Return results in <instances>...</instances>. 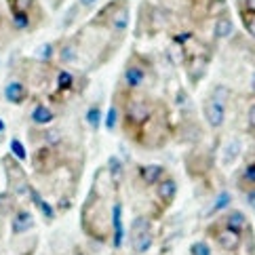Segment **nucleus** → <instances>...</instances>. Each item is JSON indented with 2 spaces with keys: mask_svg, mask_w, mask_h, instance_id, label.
<instances>
[{
  "mask_svg": "<svg viewBox=\"0 0 255 255\" xmlns=\"http://www.w3.org/2000/svg\"><path fill=\"white\" fill-rule=\"evenodd\" d=\"M78 85V78L74 76V72H70L68 68H59L57 74H55V89L57 93L61 95H68V93H74Z\"/></svg>",
  "mask_w": 255,
  "mask_h": 255,
  "instance_id": "nucleus-15",
  "label": "nucleus"
},
{
  "mask_svg": "<svg viewBox=\"0 0 255 255\" xmlns=\"http://www.w3.org/2000/svg\"><path fill=\"white\" fill-rule=\"evenodd\" d=\"M131 23V2L129 0H110L102 11H99L93 19L89 21V25L99 30H106L110 34H118L123 38L129 30Z\"/></svg>",
  "mask_w": 255,
  "mask_h": 255,
  "instance_id": "nucleus-3",
  "label": "nucleus"
},
{
  "mask_svg": "<svg viewBox=\"0 0 255 255\" xmlns=\"http://www.w3.org/2000/svg\"><path fill=\"white\" fill-rule=\"evenodd\" d=\"M8 145H11V152H8V154H11L13 158H17L19 162L28 160V150H25V145H23V141L19 137H13Z\"/></svg>",
  "mask_w": 255,
  "mask_h": 255,
  "instance_id": "nucleus-30",
  "label": "nucleus"
},
{
  "mask_svg": "<svg viewBox=\"0 0 255 255\" xmlns=\"http://www.w3.org/2000/svg\"><path fill=\"white\" fill-rule=\"evenodd\" d=\"M211 236L215 239L217 247H220L222 251H226V253H236L241 249V245H243V234L234 232V230H230V228H226V226L213 228Z\"/></svg>",
  "mask_w": 255,
  "mask_h": 255,
  "instance_id": "nucleus-9",
  "label": "nucleus"
},
{
  "mask_svg": "<svg viewBox=\"0 0 255 255\" xmlns=\"http://www.w3.org/2000/svg\"><path fill=\"white\" fill-rule=\"evenodd\" d=\"M28 198L32 200V205L38 209V211L42 213V217H44V222H53L55 220V209H53L51 205H49V200H44L42 198V194L36 190L34 186L30 188V192H28Z\"/></svg>",
  "mask_w": 255,
  "mask_h": 255,
  "instance_id": "nucleus-18",
  "label": "nucleus"
},
{
  "mask_svg": "<svg viewBox=\"0 0 255 255\" xmlns=\"http://www.w3.org/2000/svg\"><path fill=\"white\" fill-rule=\"evenodd\" d=\"M239 188L243 190V192L255 188V158H249L243 165V169L239 173Z\"/></svg>",
  "mask_w": 255,
  "mask_h": 255,
  "instance_id": "nucleus-21",
  "label": "nucleus"
},
{
  "mask_svg": "<svg viewBox=\"0 0 255 255\" xmlns=\"http://www.w3.org/2000/svg\"><path fill=\"white\" fill-rule=\"evenodd\" d=\"M150 230H152L150 217L137 215V217H135V220L131 222V232H129V236H131V241H135L137 236H141V234H145V232H150Z\"/></svg>",
  "mask_w": 255,
  "mask_h": 255,
  "instance_id": "nucleus-24",
  "label": "nucleus"
},
{
  "mask_svg": "<svg viewBox=\"0 0 255 255\" xmlns=\"http://www.w3.org/2000/svg\"><path fill=\"white\" fill-rule=\"evenodd\" d=\"M249 91H251V95L255 97V70L251 72V78H249Z\"/></svg>",
  "mask_w": 255,
  "mask_h": 255,
  "instance_id": "nucleus-40",
  "label": "nucleus"
},
{
  "mask_svg": "<svg viewBox=\"0 0 255 255\" xmlns=\"http://www.w3.org/2000/svg\"><path fill=\"white\" fill-rule=\"evenodd\" d=\"M241 154H243L241 139L230 137V139L224 143V150H222V162H224V167H232L234 162L241 158Z\"/></svg>",
  "mask_w": 255,
  "mask_h": 255,
  "instance_id": "nucleus-17",
  "label": "nucleus"
},
{
  "mask_svg": "<svg viewBox=\"0 0 255 255\" xmlns=\"http://www.w3.org/2000/svg\"><path fill=\"white\" fill-rule=\"evenodd\" d=\"M152 243H154L152 230H150V232H145V234H141V236H137V239H135V241H131L133 249H135V253H137V255H141V253H145V251H150Z\"/></svg>",
  "mask_w": 255,
  "mask_h": 255,
  "instance_id": "nucleus-28",
  "label": "nucleus"
},
{
  "mask_svg": "<svg viewBox=\"0 0 255 255\" xmlns=\"http://www.w3.org/2000/svg\"><path fill=\"white\" fill-rule=\"evenodd\" d=\"M80 226L91 239L99 243H106L112 236V213L108 211L104 192L97 194L95 188L89 192L80 211Z\"/></svg>",
  "mask_w": 255,
  "mask_h": 255,
  "instance_id": "nucleus-1",
  "label": "nucleus"
},
{
  "mask_svg": "<svg viewBox=\"0 0 255 255\" xmlns=\"http://www.w3.org/2000/svg\"><path fill=\"white\" fill-rule=\"evenodd\" d=\"M150 74H154L152 61L145 55H141V53H133L123 68L121 83L127 93H139V91L150 83Z\"/></svg>",
  "mask_w": 255,
  "mask_h": 255,
  "instance_id": "nucleus-4",
  "label": "nucleus"
},
{
  "mask_svg": "<svg viewBox=\"0 0 255 255\" xmlns=\"http://www.w3.org/2000/svg\"><path fill=\"white\" fill-rule=\"evenodd\" d=\"M190 253H192V255H211V247H209L207 243L198 241V243H194V245H192V249H190Z\"/></svg>",
  "mask_w": 255,
  "mask_h": 255,
  "instance_id": "nucleus-35",
  "label": "nucleus"
},
{
  "mask_svg": "<svg viewBox=\"0 0 255 255\" xmlns=\"http://www.w3.org/2000/svg\"><path fill=\"white\" fill-rule=\"evenodd\" d=\"M234 34V19L232 15H222L213 19V38L215 40H228Z\"/></svg>",
  "mask_w": 255,
  "mask_h": 255,
  "instance_id": "nucleus-16",
  "label": "nucleus"
},
{
  "mask_svg": "<svg viewBox=\"0 0 255 255\" xmlns=\"http://www.w3.org/2000/svg\"><path fill=\"white\" fill-rule=\"evenodd\" d=\"M32 228H34V215H32V211L17 207L13 211V215H11V232L15 236H21L25 232H30Z\"/></svg>",
  "mask_w": 255,
  "mask_h": 255,
  "instance_id": "nucleus-12",
  "label": "nucleus"
},
{
  "mask_svg": "<svg viewBox=\"0 0 255 255\" xmlns=\"http://www.w3.org/2000/svg\"><path fill=\"white\" fill-rule=\"evenodd\" d=\"M239 19H241V23H243V30L255 40V13L239 11Z\"/></svg>",
  "mask_w": 255,
  "mask_h": 255,
  "instance_id": "nucleus-33",
  "label": "nucleus"
},
{
  "mask_svg": "<svg viewBox=\"0 0 255 255\" xmlns=\"http://www.w3.org/2000/svg\"><path fill=\"white\" fill-rule=\"evenodd\" d=\"M0 230H2V215H0Z\"/></svg>",
  "mask_w": 255,
  "mask_h": 255,
  "instance_id": "nucleus-42",
  "label": "nucleus"
},
{
  "mask_svg": "<svg viewBox=\"0 0 255 255\" xmlns=\"http://www.w3.org/2000/svg\"><path fill=\"white\" fill-rule=\"evenodd\" d=\"M118 125H121V106H118V102L114 99L112 106L108 108V112H106V129H108V133H116Z\"/></svg>",
  "mask_w": 255,
  "mask_h": 255,
  "instance_id": "nucleus-25",
  "label": "nucleus"
},
{
  "mask_svg": "<svg viewBox=\"0 0 255 255\" xmlns=\"http://www.w3.org/2000/svg\"><path fill=\"white\" fill-rule=\"evenodd\" d=\"M57 61L63 68H80V61H83V42H80V34L68 36V38H63L59 42Z\"/></svg>",
  "mask_w": 255,
  "mask_h": 255,
  "instance_id": "nucleus-7",
  "label": "nucleus"
},
{
  "mask_svg": "<svg viewBox=\"0 0 255 255\" xmlns=\"http://www.w3.org/2000/svg\"><path fill=\"white\" fill-rule=\"evenodd\" d=\"M245 194H247V203L251 205V209H253V211H255V188L247 190V192H245Z\"/></svg>",
  "mask_w": 255,
  "mask_h": 255,
  "instance_id": "nucleus-39",
  "label": "nucleus"
},
{
  "mask_svg": "<svg viewBox=\"0 0 255 255\" xmlns=\"http://www.w3.org/2000/svg\"><path fill=\"white\" fill-rule=\"evenodd\" d=\"M209 97H213L215 102H220V104H224L228 108V104H230V99H232V89L228 85H217V87H213V91H211V95Z\"/></svg>",
  "mask_w": 255,
  "mask_h": 255,
  "instance_id": "nucleus-29",
  "label": "nucleus"
},
{
  "mask_svg": "<svg viewBox=\"0 0 255 255\" xmlns=\"http://www.w3.org/2000/svg\"><path fill=\"white\" fill-rule=\"evenodd\" d=\"M85 121L87 125L91 127V131H99V127H102V121H104V110H102V104L95 102L87 108L85 112Z\"/></svg>",
  "mask_w": 255,
  "mask_h": 255,
  "instance_id": "nucleus-22",
  "label": "nucleus"
},
{
  "mask_svg": "<svg viewBox=\"0 0 255 255\" xmlns=\"http://www.w3.org/2000/svg\"><path fill=\"white\" fill-rule=\"evenodd\" d=\"M224 226L230 228V230L243 234L245 230H249V220L247 215H245L243 211H239V209H234V211H228V215L224 217Z\"/></svg>",
  "mask_w": 255,
  "mask_h": 255,
  "instance_id": "nucleus-19",
  "label": "nucleus"
},
{
  "mask_svg": "<svg viewBox=\"0 0 255 255\" xmlns=\"http://www.w3.org/2000/svg\"><path fill=\"white\" fill-rule=\"evenodd\" d=\"M135 173H137V179L141 184L150 188V186H156L158 181L167 175V169L158 165V162H150V165H137Z\"/></svg>",
  "mask_w": 255,
  "mask_h": 255,
  "instance_id": "nucleus-11",
  "label": "nucleus"
},
{
  "mask_svg": "<svg viewBox=\"0 0 255 255\" xmlns=\"http://www.w3.org/2000/svg\"><path fill=\"white\" fill-rule=\"evenodd\" d=\"M226 114H228V108L220 102H215L213 97H205L203 102V118L205 123L211 127V129H222L224 123H226Z\"/></svg>",
  "mask_w": 255,
  "mask_h": 255,
  "instance_id": "nucleus-8",
  "label": "nucleus"
},
{
  "mask_svg": "<svg viewBox=\"0 0 255 255\" xmlns=\"http://www.w3.org/2000/svg\"><path fill=\"white\" fill-rule=\"evenodd\" d=\"M236 8H239V11L255 13V0H236Z\"/></svg>",
  "mask_w": 255,
  "mask_h": 255,
  "instance_id": "nucleus-37",
  "label": "nucleus"
},
{
  "mask_svg": "<svg viewBox=\"0 0 255 255\" xmlns=\"http://www.w3.org/2000/svg\"><path fill=\"white\" fill-rule=\"evenodd\" d=\"M154 188H156V198L162 207H169L177 196V181L171 175H165Z\"/></svg>",
  "mask_w": 255,
  "mask_h": 255,
  "instance_id": "nucleus-13",
  "label": "nucleus"
},
{
  "mask_svg": "<svg viewBox=\"0 0 255 255\" xmlns=\"http://www.w3.org/2000/svg\"><path fill=\"white\" fill-rule=\"evenodd\" d=\"M230 200H232L230 192H222L220 196L215 198V203H213V211H222V209H226L228 205H230Z\"/></svg>",
  "mask_w": 255,
  "mask_h": 255,
  "instance_id": "nucleus-34",
  "label": "nucleus"
},
{
  "mask_svg": "<svg viewBox=\"0 0 255 255\" xmlns=\"http://www.w3.org/2000/svg\"><path fill=\"white\" fill-rule=\"evenodd\" d=\"M2 97L11 106H23L30 99V89L21 80H8L2 89Z\"/></svg>",
  "mask_w": 255,
  "mask_h": 255,
  "instance_id": "nucleus-10",
  "label": "nucleus"
},
{
  "mask_svg": "<svg viewBox=\"0 0 255 255\" xmlns=\"http://www.w3.org/2000/svg\"><path fill=\"white\" fill-rule=\"evenodd\" d=\"M6 131V123H4V118H0V135H2Z\"/></svg>",
  "mask_w": 255,
  "mask_h": 255,
  "instance_id": "nucleus-41",
  "label": "nucleus"
},
{
  "mask_svg": "<svg viewBox=\"0 0 255 255\" xmlns=\"http://www.w3.org/2000/svg\"><path fill=\"white\" fill-rule=\"evenodd\" d=\"M247 129H249V133H255V99L247 110Z\"/></svg>",
  "mask_w": 255,
  "mask_h": 255,
  "instance_id": "nucleus-36",
  "label": "nucleus"
},
{
  "mask_svg": "<svg viewBox=\"0 0 255 255\" xmlns=\"http://www.w3.org/2000/svg\"><path fill=\"white\" fill-rule=\"evenodd\" d=\"M106 171H108V175H110V179H112V184H114V188L121 184V179H123V162L118 160L116 156H110V160H108V167H106Z\"/></svg>",
  "mask_w": 255,
  "mask_h": 255,
  "instance_id": "nucleus-26",
  "label": "nucleus"
},
{
  "mask_svg": "<svg viewBox=\"0 0 255 255\" xmlns=\"http://www.w3.org/2000/svg\"><path fill=\"white\" fill-rule=\"evenodd\" d=\"M2 169H4V175H6V188H8L6 192H11L15 198L28 196L32 181H30L21 162L17 158H13L11 154H6V156H2Z\"/></svg>",
  "mask_w": 255,
  "mask_h": 255,
  "instance_id": "nucleus-5",
  "label": "nucleus"
},
{
  "mask_svg": "<svg viewBox=\"0 0 255 255\" xmlns=\"http://www.w3.org/2000/svg\"><path fill=\"white\" fill-rule=\"evenodd\" d=\"M15 196L11 192H2L0 194V215L6 217V215H13L15 211Z\"/></svg>",
  "mask_w": 255,
  "mask_h": 255,
  "instance_id": "nucleus-32",
  "label": "nucleus"
},
{
  "mask_svg": "<svg viewBox=\"0 0 255 255\" xmlns=\"http://www.w3.org/2000/svg\"><path fill=\"white\" fill-rule=\"evenodd\" d=\"M55 110L49 106V104H42L38 102L34 108H32V112H30V121L34 127H51L53 123H55Z\"/></svg>",
  "mask_w": 255,
  "mask_h": 255,
  "instance_id": "nucleus-14",
  "label": "nucleus"
},
{
  "mask_svg": "<svg viewBox=\"0 0 255 255\" xmlns=\"http://www.w3.org/2000/svg\"><path fill=\"white\" fill-rule=\"evenodd\" d=\"M171 133H173V127L169 121V110L165 104L158 102L156 110L150 116V121L133 137V143H137L143 150H160L169 141Z\"/></svg>",
  "mask_w": 255,
  "mask_h": 255,
  "instance_id": "nucleus-2",
  "label": "nucleus"
},
{
  "mask_svg": "<svg viewBox=\"0 0 255 255\" xmlns=\"http://www.w3.org/2000/svg\"><path fill=\"white\" fill-rule=\"evenodd\" d=\"M205 15L211 17V19H217L222 15H230V2L228 0H207Z\"/></svg>",
  "mask_w": 255,
  "mask_h": 255,
  "instance_id": "nucleus-23",
  "label": "nucleus"
},
{
  "mask_svg": "<svg viewBox=\"0 0 255 255\" xmlns=\"http://www.w3.org/2000/svg\"><path fill=\"white\" fill-rule=\"evenodd\" d=\"M55 47L57 42H44L38 47V51H36V57H38L40 63H51L53 55H55Z\"/></svg>",
  "mask_w": 255,
  "mask_h": 255,
  "instance_id": "nucleus-31",
  "label": "nucleus"
},
{
  "mask_svg": "<svg viewBox=\"0 0 255 255\" xmlns=\"http://www.w3.org/2000/svg\"><path fill=\"white\" fill-rule=\"evenodd\" d=\"M80 11H83V8H80V4L76 2V4H72L68 11H66V15L61 17V30H70L72 25H74L76 21H78V17H80Z\"/></svg>",
  "mask_w": 255,
  "mask_h": 255,
  "instance_id": "nucleus-27",
  "label": "nucleus"
},
{
  "mask_svg": "<svg viewBox=\"0 0 255 255\" xmlns=\"http://www.w3.org/2000/svg\"><path fill=\"white\" fill-rule=\"evenodd\" d=\"M97 2H99V0H78V4H80V8H83V11H89V8H93Z\"/></svg>",
  "mask_w": 255,
  "mask_h": 255,
  "instance_id": "nucleus-38",
  "label": "nucleus"
},
{
  "mask_svg": "<svg viewBox=\"0 0 255 255\" xmlns=\"http://www.w3.org/2000/svg\"><path fill=\"white\" fill-rule=\"evenodd\" d=\"M61 167L59 145H36L32 152V169L38 175H51Z\"/></svg>",
  "mask_w": 255,
  "mask_h": 255,
  "instance_id": "nucleus-6",
  "label": "nucleus"
},
{
  "mask_svg": "<svg viewBox=\"0 0 255 255\" xmlns=\"http://www.w3.org/2000/svg\"><path fill=\"white\" fill-rule=\"evenodd\" d=\"M123 205L116 200V205L112 207V243L114 247H121L123 245Z\"/></svg>",
  "mask_w": 255,
  "mask_h": 255,
  "instance_id": "nucleus-20",
  "label": "nucleus"
}]
</instances>
